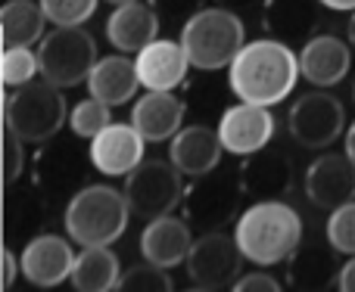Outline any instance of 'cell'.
<instances>
[{
	"label": "cell",
	"mask_w": 355,
	"mask_h": 292,
	"mask_svg": "<svg viewBox=\"0 0 355 292\" xmlns=\"http://www.w3.org/2000/svg\"><path fill=\"white\" fill-rule=\"evenodd\" d=\"M3 122L6 131L22 137L25 143H44L56 137L62 125L69 122V103L62 97V87L41 78L28 81L16 91H6Z\"/></svg>",
	"instance_id": "5"
},
{
	"label": "cell",
	"mask_w": 355,
	"mask_h": 292,
	"mask_svg": "<svg viewBox=\"0 0 355 292\" xmlns=\"http://www.w3.org/2000/svg\"><path fill=\"white\" fill-rule=\"evenodd\" d=\"M162 16L153 3H122L110 12L106 19V41L119 50V53H141L147 44L159 37Z\"/></svg>",
	"instance_id": "19"
},
{
	"label": "cell",
	"mask_w": 355,
	"mask_h": 292,
	"mask_svg": "<svg viewBox=\"0 0 355 292\" xmlns=\"http://www.w3.org/2000/svg\"><path fill=\"white\" fill-rule=\"evenodd\" d=\"M296 168L290 162V156L277 149H259L252 156L243 158L240 165V181H243V190L252 202L256 199H284L293 187Z\"/></svg>",
	"instance_id": "18"
},
{
	"label": "cell",
	"mask_w": 355,
	"mask_h": 292,
	"mask_svg": "<svg viewBox=\"0 0 355 292\" xmlns=\"http://www.w3.org/2000/svg\"><path fill=\"white\" fill-rule=\"evenodd\" d=\"M190 56V66L200 72H221L234 62V56L246 44V25L243 16L227 6H202L190 19H184L181 37Z\"/></svg>",
	"instance_id": "4"
},
{
	"label": "cell",
	"mask_w": 355,
	"mask_h": 292,
	"mask_svg": "<svg viewBox=\"0 0 355 292\" xmlns=\"http://www.w3.org/2000/svg\"><path fill=\"white\" fill-rule=\"evenodd\" d=\"M106 3H112V6H122V3H135V0H106Z\"/></svg>",
	"instance_id": "41"
},
{
	"label": "cell",
	"mask_w": 355,
	"mask_h": 292,
	"mask_svg": "<svg viewBox=\"0 0 355 292\" xmlns=\"http://www.w3.org/2000/svg\"><path fill=\"white\" fill-rule=\"evenodd\" d=\"M193 224L178 215H162V218L147 221L141 233V255L159 268L172 271L178 264L187 262L190 246H193Z\"/></svg>",
	"instance_id": "17"
},
{
	"label": "cell",
	"mask_w": 355,
	"mask_h": 292,
	"mask_svg": "<svg viewBox=\"0 0 355 292\" xmlns=\"http://www.w3.org/2000/svg\"><path fill=\"white\" fill-rule=\"evenodd\" d=\"M324 239L340 255H355V199L327 215Z\"/></svg>",
	"instance_id": "30"
},
{
	"label": "cell",
	"mask_w": 355,
	"mask_h": 292,
	"mask_svg": "<svg viewBox=\"0 0 355 292\" xmlns=\"http://www.w3.org/2000/svg\"><path fill=\"white\" fill-rule=\"evenodd\" d=\"M137 91H141V75H137L135 60H128V53H119V50L112 56H100L87 75V93L112 109L131 103Z\"/></svg>",
	"instance_id": "23"
},
{
	"label": "cell",
	"mask_w": 355,
	"mask_h": 292,
	"mask_svg": "<svg viewBox=\"0 0 355 292\" xmlns=\"http://www.w3.org/2000/svg\"><path fill=\"white\" fill-rule=\"evenodd\" d=\"M25 171V140L22 137H16L12 131H6L3 134V174H6V187H12V183L22 177Z\"/></svg>",
	"instance_id": "32"
},
{
	"label": "cell",
	"mask_w": 355,
	"mask_h": 292,
	"mask_svg": "<svg viewBox=\"0 0 355 292\" xmlns=\"http://www.w3.org/2000/svg\"><path fill=\"white\" fill-rule=\"evenodd\" d=\"M41 75V62H37V50L31 47H3V87L16 91V87L28 84Z\"/></svg>",
	"instance_id": "28"
},
{
	"label": "cell",
	"mask_w": 355,
	"mask_h": 292,
	"mask_svg": "<svg viewBox=\"0 0 355 292\" xmlns=\"http://www.w3.org/2000/svg\"><path fill=\"white\" fill-rule=\"evenodd\" d=\"M97 41L85 25H53L50 35L37 44V62H41V78H47L56 87H78L87 84V75L97 66Z\"/></svg>",
	"instance_id": "6"
},
{
	"label": "cell",
	"mask_w": 355,
	"mask_h": 292,
	"mask_svg": "<svg viewBox=\"0 0 355 292\" xmlns=\"http://www.w3.org/2000/svg\"><path fill=\"white\" fill-rule=\"evenodd\" d=\"M234 237L246 262L275 268L287 264V258L302 246V218L284 199H256L240 212Z\"/></svg>",
	"instance_id": "2"
},
{
	"label": "cell",
	"mask_w": 355,
	"mask_h": 292,
	"mask_svg": "<svg viewBox=\"0 0 355 292\" xmlns=\"http://www.w3.org/2000/svg\"><path fill=\"white\" fill-rule=\"evenodd\" d=\"M243 262L246 258L237 246V237L225 233V227H221V230H206L193 239L184 268H187V280L193 283V289L218 292L240 280Z\"/></svg>",
	"instance_id": "10"
},
{
	"label": "cell",
	"mask_w": 355,
	"mask_h": 292,
	"mask_svg": "<svg viewBox=\"0 0 355 292\" xmlns=\"http://www.w3.org/2000/svg\"><path fill=\"white\" fill-rule=\"evenodd\" d=\"M352 100H355V81H352Z\"/></svg>",
	"instance_id": "42"
},
{
	"label": "cell",
	"mask_w": 355,
	"mask_h": 292,
	"mask_svg": "<svg viewBox=\"0 0 355 292\" xmlns=\"http://www.w3.org/2000/svg\"><path fill=\"white\" fill-rule=\"evenodd\" d=\"M346 37H349V44L355 47V12H349V25H346Z\"/></svg>",
	"instance_id": "40"
},
{
	"label": "cell",
	"mask_w": 355,
	"mask_h": 292,
	"mask_svg": "<svg viewBox=\"0 0 355 292\" xmlns=\"http://www.w3.org/2000/svg\"><path fill=\"white\" fill-rule=\"evenodd\" d=\"M100 0H41L50 25H85L97 12Z\"/></svg>",
	"instance_id": "31"
},
{
	"label": "cell",
	"mask_w": 355,
	"mask_h": 292,
	"mask_svg": "<svg viewBox=\"0 0 355 292\" xmlns=\"http://www.w3.org/2000/svg\"><path fill=\"white\" fill-rule=\"evenodd\" d=\"M106 125H112V106L100 103V100L91 97V93L69 109V128H72L75 137L91 140V137H97Z\"/></svg>",
	"instance_id": "27"
},
{
	"label": "cell",
	"mask_w": 355,
	"mask_h": 292,
	"mask_svg": "<svg viewBox=\"0 0 355 292\" xmlns=\"http://www.w3.org/2000/svg\"><path fill=\"white\" fill-rule=\"evenodd\" d=\"M122 262L110 246H85L75 255L69 283L78 292H112L122 286Z\"/></svg>",
	"instance_id": "25"
},
{
	"label": "cell",
	"mask_w": 355,
	"mask_h": 292,
	"mask_svg": "<svg viewBox=\"0 0 355 292\" xmlns=\"http://www.w3.org/2000/svg\"><path fill=\"white\" fill-rule=\"evenodd\" d=\"M184 174L172 158H144L128 177H125V196H128L131 215L141 221H153L172 215L184 202Z\"/></svg>",
	"instance_id": "8"
},
{
	"label": "cell",
	"mask_w": 355,
	"mask_h": 292,
	"mask_svg": "<svg viewBox=\"0 0 355 292\" xmlns=\"http://www.w3.org/2000/svg\"><path fill=\"white\" fill-rule=\"evenodd\" d=\"M19 262H22V280H28L37 289H56L72 277V239L60 237V233H37L19 252Z\"/></svg>",
	"instance_id": "13"
},
{
	"label": "cell",
	"mask_w": 355,
	"mask_h": 292,
	"mask_svg": "<svg viewBox=\"0 0 355 292\" xmlns=\"http://www.w3.org/2000/svg\"><path fill=\"white\" fill-rule=\"evenodd\" d=\"M184 112V100L175 97V91H147L131 106V125L147 143H166L181 131Z\"/></svg>",
	"instance_id": "21"
},
{
	"label": "cell",
	"mask_w": 355,
	"mask_h": 292,
	"mask_svg": "<svg viewBox=\"0 0 355 292\" xmlns=\"http://www.w3.org/2000/svg\"><path fill=\"white\" fill-rule=\"evenodd\" d=\"M321 0H265L262 28L277 41H309L321 22Z\"/></svg>",
	"instance_id": "24"
},
{
	"label": "cell",
	"mask_w": 355,
	"mask_h": 292,
	"mask_svg": "<svg viewBox=\"0 0 355 292\" xmlns=\"http://www.w3.org/2000/svg\"><path fill=\"white\" fill-rule=\"evenodd\" d=\"M131 221V206L125 190L110 183H87L69 199L62 212L66 237L75 246H112L125 237Z\"/></svg>",
	"instance_id": "3"
},
{
	"label": "cell",
	"mask_w": 355,
	"mask_h": 292,
	"mask_svg": "<svg viewBox=\"0 0 355 292\" xmlns=\"http://www.w3.org/2000/svg\"><path fill=\"white\" fill-rule=\"evenodd\" d=\"M300 53L293 44L265 35L246 41L243 50L227 66V87L240 103L277 106L296 91L300 81Z\"/></svg>",
	"instance_id": "1"
},
{
	"label": "cell",
	"mask_w": 355,
	"mask_h": 292,
	"mask_svg": "<svg viewBox=\"0 0 355 292\" xmlns=\"http://www.w3.org/2000/svg\"><path fill=\"white\" fill-rule=\"evenodd\" d=\"M122 292H172L175 283L172 277H168L166 268H159V264L147 262L144 258L141 264H131V268H125L122 274Z\"/></svg>",
	"instance_id": "29"
},
{
	"label": "cell",
	"mask_w": 355,
	"mask_h": 292,
	"mask_svg": "<svg viewBox=\"0 0 355 292\" xmlns=\"http://www.w3.org/2000/svg\"><path fill=\"white\" fill-rule=\"evenodd\" d=\"M135 66L144 91H175L187 81V72L193 69L184 44L172 37H156L153 44H147L141 53H135Z\"/></svg>",
	"instance_id": "16"
},
{
	"label": "cell",
	"mask_w": 355,
	"mask_h": 292,
	"mask_svg": "<svg viewBox=\"0 0 355 292\" xmlns=\"http://www.w3.org/2000/svg\"><path fill=\"white\" fill-rule=\"evenodd\" d=\"M246 199L240 171H225L218 165L215 171L202 177H193L187 190H184V218L193 224V230H221L227 221L240 218V206Z\"/></svg>",
	"instance_id": "7"
},
{
	"label": "cell",
	"mask_w": 355,
	"mask_h": 292,
	"mask_svg": "<svg viewBox=\"0 0 355 292\" xmlns=\"http://www.w3.org/2000/svg\"><path fill=\"white\" fill-rule=\"evenodd\" d=\"M215 131H218L221 146H225L227 156L246 158V156H252V152L271 146L275 131H277V118H275V112H271V106L240 103L237 100V106H227V109L221 112Z\"/></svg>",
	"instance_id": "11"
},
{
	"label": "cell",
	"mask_w": 355,
	"mask_h": 292,
	"mask_svg": "<svg viewBox=\"0 0 355 292\" xmlns=\"http://www.w3.org/2000/svg\"><path fill=\"white\" fill-rule=\"evenodd\" d=\"M234 292H281V283L265 271H252V274H240V280L231 286Z\"/></svg>",
	"instance_id": "33"
},
{
	"label": "cell",
	"mask_w": 355,
	"mask_h": 292,
	"mask_svg": "<svg viewBox=\"0 0 355 292\" xmlns=\"http://www.w3.org/2000/svg\"><path fill=\"white\" fill-rule=\"evenodd\" d=\"M0 262H3V280H0V286H3V289H12V286H16V280L22 277V262H19V252L3 249Z\"/></svg>",
	"instance_id": "35"
},
{
	"label": "cell",
	"mask_w": 355,
	"mask_h": 292,
	"mask_svg": "<svg viewBox=\"0 0 355 292\" xmlns=\"http://www.w3.org/2000/svg\"><path fill=\"white\" fill-rule=\"evenodd\" d=\"M221 156H225V146H221V137L215 128L209 125H190V128H181L178 134L168 140V158L178 165L184 177H202L209 171H215L221 165Z\"/></svg>",
	"instance_id": "20"
},
{
	"label": "cell",
	"mask_w": 355,
	"mask_h": 292,
	"mask_svg": "<svg viewBox=\"0 0 355 292\" xmlns=\"http://www.w3.org/2000/svg\"><path fill=\"white\" fill-rule=\"evenodd\" d=\"M215 3L227 6V10H234V12H240V10H250V6H259V10H262L265 0H215Z\"/></svg>",
	"instance_id": "37"
},
{
	"label": "cell",
	"mask_w": 355,
	"mask_h": 292,
	"mask_svg": "<svg viewBox=\"0 0 355 292\" xmlns=\"http://www.w3.org/2000/svg\"><path fill=\"white\" fill-rule=\"evenodd\" d=\"M159 16L168 19H190L196 10H202V0H153Z\"/></svg>",
	"instance_id": "34"
},
{
	"label": "cell",
	"mask_w": 355,
	"mask_h": 292,
	"mask_svg": "<svg viewBox=\"0 0 355 292\" xmlns=\"http://www.w3.org/2000/svg\"><path fill=\"white\" fill-rule=\"evenodd\" d=\"M340 252L331 243H306L287 258V283L300 292H321L337 286L343 264L337 262Z\"/></svg>",
	"instance_id": "22"
},
{
	"label": "cell",
	"mask_w": 355,
	"mask_h": 292,
	"mask_svg": "<svg viewBox=\"0 0 355 292\" xmlns=\"http://www.w3.org/2000/svg\"><path fill=\"white\" fill-rule=\"evenodd\" d=\"M321 6L334 12H355V0H321Z\"/></svg>",
	"instance_id": "38"
},
{
	"label": "cell",
	"mask_w": 355,
	"mask_h": 292,
	"mask_svg": "<svg viewBox=\"0 0 355 292\" xmlns=\"http://www.w3.org/2000/svg\"><path fill=\"white\" fill-rule=\"evenodd\" d=\"M87 158L103 177H128L144 162L147 140L131 122H112L87 140Z\"/></svg>",
	"instance_id": "15"
},
{
	"label": "cell",
	"mask_w": 355,
	"mask_h": 292,
	"mask_svg": "<svg viewBox=\"0 0 355 292\" xmlns=\"http://www.w3.org/2000/svg\"><path fill=\"white\" fill-rule=\"evenodd\" d=\"M302 187H306V199L315 208L334 212L355 199V162L346 152L321 149V156L306 168Z\"/></svg>",
	"instance_id": "12"
},
{
	"label": "cell",
	"mask_w": 355,
	"mask_h": 292,
	"mask_svg": "<svg viewBox=\"0 0 355 292\" xmlns=\"http://www.w3.org/2000/svg\"><path fill=\"white\" fill-rule=\"evenodd\" d=\"M337 289L340 292H355V255H349L340 268V277H337Z\"/></svg>",
	"instance_id": "36"
},
{
	"label": "cell",
	"mask_w": 355,
	"mask_h": 292,
	"mask_svg": "<svg viewBox=\"0 0 355 292\" xmlns=\"http://www.w3.org/2000/svg\"><path fill=\"white\" fill-rule=\"evenodd\" d=\"M343 152L355 162V122H349V128L343 134Z\"/></svg>",
	"instance_id": "39"
},
{
	"label": "cell",
	"mask_w": 355,
	"mask_h": 292,
	"mask_svg": "<svg viewBox=\"0 0 355 292\" xmlns=\"http://www.w3.org/2000/svg\"><path fill=\"white\" fill-rule=\"evenodd\" d=\"M287 131L302 149H327L346 134V106L324 87L300 93L290 106Z\"/></svg>",
	"instance_id": "9"
},
{
	"label": "cell",
	"mask_w": 355,
	"mask_h": 292,
	"mask_svg": "<svg viewBox=\"0 0 355 292\" xmlns=\"http://www.w3.org/2000/svg\"><path fill=\"white\" fill-rule=\"evenodd\" d=\"M47 16L41 10V0H6L0 6V31L3 47H31L41 44Z\"/></svg>",
	"instance_id": "26"
},
{
	"label": "cell",
	"mask_w": 355,
	"mask_h": 292,
	"mask_svg": "<svg viewBox=\"0 0 355 292\" xmlns=\"http://www.w3.org/2000/svg\"><path fill=\"white\" fill-rule=\"evenodd\" d=\"M355 47L349 37H340L334 31H318L309 41H302L300 50V72L312 87H337L340 81H346L352 69Z\"/></svg>",
	"instance_id": "14"
}]
</instances>
